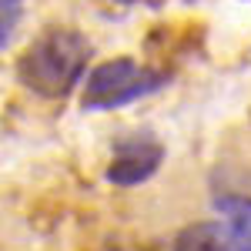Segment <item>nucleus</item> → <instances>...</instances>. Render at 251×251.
<instances>
[{
  "label": "nucleus",
  "instance_id": "obj_1",
  "mask_svg": "<svg viewBox=\"0 0 251 251\" xmlns=\"http://www.w3.org/2000/svg\"><path fill=\"white\" fill-rule=\"evenodd\" d=\"M91 60V40L74 27H47L17 57V80L40 97H67Z\"/></svg>",
  "mask_w": 251,
  "mask_h": 251
},
{
  "label": "nucleus",
  "instance_id": "obj_2",
  "mask_svg": "<svg viewBox=\"0 0 251 251\" xmlns=\"http://www.w3.org/2000/svg\"><path fill=\"white\" fill-rule=\"evenodd\" d=\"M168 80V74L151 71L144 64L131 57H114L97 64L87 74V87H84V107L87 111H114L131 100H141L144 94L157 91Z\"/></svg>",
  "mask_w": 251,
  "mask_h": 251
},
{
  "label": "nucleus",
  "instance_id": "obj_3",
  "mask_svg": "<svg viewBox=\"0 0 251 251\" xmlns=\"http://www.w3.org/2000/svg\"><path fill=\"white\" fill-rule=\"evenodd\" d=\"M164 161V144L151 134H127L114 144V154L107 164V181L117 188L144 184Z\"/></svg>",
  "mask_w": 251,
  "mask_h": 251
},
{
  "label": "nucleus",
  "instance_id": "obj_4",
  "mask_svg": "<svg viewBox=\"0 0 251 251\" xmlns=\"http://www.w3.org/2000/svg\"><path fill=\"white\" fill-rule=\"evenodd\" d=\"M218 208L225 214V231L234 251H251V198L228 194L218 201Z\"/></svg>",
  "mask_w": 251,
  "mask_h": 251
},
{
  "label": "nucleus",
  "instance_id": "obj_5",
  "mask_svg": "<svg viewBox=\"0 0 251 251\" xmlns=\"http://www.w3.org/2000/svg\"><path fill=\"white\" fill-rule=\"evenodd\" d=\"M20 3L24 0H3V10H0V44L7 47V40L14 37V27L20 20Z\"/></svg>",
  "mask_w": 251,
  "mask_h": 251
}]
</instances>
